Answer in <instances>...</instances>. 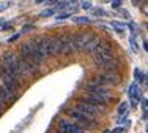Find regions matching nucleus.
Masks as SVG:
<instances>
[{
    "label": "nucleus",
    "mask_w": 148,
    "mask_h": 133,
    "mask_svg": "<svg viewBox=\"0 0 148 133\" xmlns=\"http://www.w3.org/2000/svg\"><path fill=\"white\" fill-rule=\"evenodd\" d=\"M91 54H93V62L98 68H103L109 60L114 59V55H112V46L103 40H101V43L95 48V51L91 52Z\"/></svg>",
    "instance_id": "obj_1"
},
{
    "label": "nucleus",
    "mask_w": 148,
    "mask_h": 133,
    "mask_svg": "<svg viewBox=\"0 0 148 133\" xmlns=\"http://www.w3.org/2000/svg\"><path fill=\"white\" fill-rule=\"evenodd\" d=\"M0 81H2L3 87L6 89V92H8L10 95L14 94V92H17V89H19V86H21L19 79H16L2 64H0Z\"/></svg>",
    "instance_id": "obj_2"
},
{
    "label": "nucleus",
    "mask_w": 148,
    "mask_h": 133,
    "mask_svg": "<svg viewBox=\"0 0 148 133\" xmlns=\"http://www.w3.org/2000/svg\"><path fill=\"white\" fill-rule=\"evenodd\" d=\"M0 64L5 66V68L8 70V71L11 73L16 79H19V81H21L22 73H21V70H19V62H17V57L13 54V52H3V54H2V62H0Z\"/></svg>",
    "instance_id": "obj_3"
},
{
    "label": "nucleus",
    "mask_w": 148,
    "mask_h": 133,
    "mask_svg": "<svg viewBox=\"0 0 148 133\" xmlns=\"http://www.w3.org/2000/svg\"><path fill=\"white\" fill-rule=\"evenodd\" d=\"M33 44L36 46V49L40 51V54L46 59L47 55H51V44H52V38L51 37H40V38H35Z\"/></svg>",
    "instance_id": "obj_4"
},
{
    "label": "nucleus",
    "mask_w": 148,
    "mask_h": 133,
    "mask_svg": "<svg viewBox=\"0 0 148 133\" xmlns=\"http://www.w3.org/2000/svg\"><path fill=\"white\" fill-rule=\"evenodd\" d=\"M74 109H76V111H80V113L87 114V116L96 119V114L101 111V108L95 106V105H91V103H87V101L79 100V101L76 103V106H74Z\"/></svg>",
    "instance_id": "obj_5"
},
{
    "label": "nucleus",
    "mask_w": 148,
    "mask_h": 133,
    "mask_svg": "<svg viewBox=\"0 0 148 133\" xmlns=\"http://www.w3.org/2000/svg\"><path fill=\"white\" fill-rule=\"evenodd\" d=\"M85 89L88 90V94H95V95L104 98L106 101H109L112 98V92L109 89H106V87H103V86H93V84H88Z\"/></svg>",
    "instance_id": "obj_6"
},
{
    "label": "nucleus",
    "mask_w": 148,
    "mask_h": 133,
    "mask_svg": "<svg viewBox=\"0 0 148 133\" xmlns=\"http://www.w3.org/2000/svg\"><path fill=\"white\" fill-rule=\"evenodd\" d=\"M95 35L90 33V32H80V33H76L74 35V46H76V49H80L82 51L84 48L88 44V41L93 38Z\"/></svg>",
    "instance_id": "obj_7"
},
{
    "label": "nucleus",
    "mask_w": 148,
    "mask_h": 133,
    "mask_svg": "<svg viewBox=\"0 0 148 133\" xmlns=\"http://www.w3.org/2000/svg\"><path fill=\"white\" fill-rule=\"evenodd\" d=\"M66 114H68L69 117L76 119V121L82 122L84 125H91L95 121H96L95 117H90V116H87V114L80 113V111H76V109H68V111H66Z\"/></svg>",
    "instance_id": "obj_8"
},
{
    "label": "nucleus",
    "mask_w": 148,
    "mask_h": 133,
    "mask_svg": "<svg viewBox=\"0 0 148 133\" xmlns=\"http://www.w3.org/2000/svg\"><path fill=\"white\" fill-rule=\"evenodd\" d=\"M62 54H71L76 49L74 46V35L68 33V35H62Z\"/></svg>",
    "instance_id": "obj_9"
},
{
    "label": "nucleus",
    "mask_w": 148,
    "mask_h": 133,
    "mask_svg": "<svg viewBox=\"0 0 148 133\" xmlns=\"http://www.w3.org/2000/svg\"><path fill=\"white\" fill-rule=\"evenodd\" d=\"M58 128H60V133H84L82 127L73 124V122H68V121H60Z\"/></svg>",
    "instance_id": "obj_10"
},
{
    "label": "nucleus",
    "mask_w": 148,
    "mask_h": 133,
    "mask_svg": "<svg viewBox=\"0 0 148 133\" xmlns=\"http://www.w3.org/2000/svg\"><path fill=\"white\" fill-rule=\"evenodd\" d=\"M79 100L87 101V103H91V105H95V106L101 108V109H106V106H107V101H106L104 98H101V97L95 95V94H87V95L80 97Z\"/></svg>",
    "instance_id": "obj_11"
},
{
    "label": "nucleus",
    "mask_w": 148,
    "mask_h": 133,
    "mask_svg": "<svg viewBox=\"0 0 148 133\" xmlns=\"http://www.w3.org/2000/svg\"><path fill=\"white\" fill-rule=\"evenodd\" d=\"M129 97H131V100H132L134 105H137L140 101V90H139L137 82L131 84V87H129Z\"/></svg>",
    "instance_id": "obj_12"
},
{
    "label": "nucleus",
    "mask_w": 148,
    "mask_h": 133,
    "mask_svg": "<svg viewBox=\"0 0 148 133\" xmlns=\"http://www.w3.org/2000/svg\"><path fill=\"white\" fill-rule=\"evenodd\" d=\"M99 43H101V38H96V37H93V38H91V40L88 41V44H87V46L84 48L82 51H84V52H93V51H95V48H96Z\"/></svg>",
    "instance_id": "obj_13"
},
{
    "label": "nucleus",
    "mask_w": 148,
    "mask_h": 133,
    "mask_svg": "<svg viewBox=\"0 0 148 133\" xmlns=\"http://www.w3.org/2000/svg\"><path fill=\"white\" fill-rule=\"evenodd\" d=\"M103 70H106V71H117L118 70V62L112 59V60H109L107 64L103 66Z\"/></svg>",
    "instance_id": "obj_14"
},
{
    "label": "nucleus",
    "mask_w": 148,
    "mask_h": 133,
    "mask_svg": "<svg viewBox=\"0 0 148 133\" xmlns=\"http://www.w3.org/2000/svg\"><path fill=\"white\" fill-rule=\"evenodd\" d=\"M0 100H2V101H10V100H11V95L6 92V89L3 87L2 81H0Z\"/></svg>",
    "instance_id": "obj_15"
},
{
    "label": "nucleus",
    "mask_w": 148,
    "mask_h": 133,
    "mask_svg": "<svg viewBox=\"0 0 148 133\" xmlns=\"http://www.w3.org/2000/svg\"><path fill=\"white\" fill-rule=\"evenodd\" d=\"M112 27H114L118 33H123V32H125V27L126 26L123 22H118V21H112Z\"/></svg>",
    "instance_id": "obj_16"
},
{
    "label": "nucleus",
    "mask_w": 148,
    "mask_h": 133,
    "mask_svg": "<svg viewBox=\"0 0 148 133\" xmlns=\"http://www.w3.org/2000/svg\"><path fill=\"white\" fill-rule=\"evenodd\" d=\"M128 108H129V105L126 103V101H121V103H120V106H118V114H120V116H123V114L126 116V113H128Z\"/></svg>",
    "instance_id": "obj_17"
},
{
    "label": "nucleus",
    "mask_w": 148,
    "mask_h": 133,
    "mask_svg": "<svg viewBox=\"0 0 148 133\" xmlns=\"http://www.w3.org/2000/svg\"><path fill=\"white\" fill-rule=\"evenodd\" d=\"M73 21L76 24H88L90 22V19L87 16H76V17H73Z\"/></svg>",
    "instance_id": "obj_18"
},
{
    "label": "nucleus",
    "mask_w": 148,
    "mask_h": 133,
    "mask_svg": "<svg viewBox=\"0 0 148 133\" xmlns=\"http://www.w3.org/2000/svg\"><path fill=\"white\" fill-rule=\"evenodd\" d=\"M55 10L57 8H47V10H44L43 13H41V17H49V16H52V15H55Z\"/></svg>",
    "instance_id": "obj_19"
},
{
    "label": "nucleus",
    "mask_w": 148,
    "mask_h": 133,
    "mask_svg": "<svg viewBox=\"0 0 148 133\" xmlns=\"http://www.w3.org/2000/svg\"><path fill=\"white\" fill-rule=\"evenodd\" d=\"M134 78H136V81H137V82H142L143 75H142V71H140L139 68H136V70H134Z\"/></svg>",
    "instance_id": "obj_20"
},
{
    "label": "nucleus",
    "mask_w": 148,
    "mask_h": 133,
    "mask_svg": "<svg viewBox=\"0 0 148 133\" xmlns=\"http://www.w3.org/2000/svg\"><path fill=\"white\" fill-rule=\"evenodd\" d=\"M129 43H131V48H132V51L134 52H139V44L136 43V40H134V37L129 38Z\"/></svg>",
    "instance_id": "obj_21"
},
{
    "label": "nucleus",
    "mask_w": 148,
    "mask_h": 133,
    "mask_svg": "<svg viewBox=\"0 0 148 133\" xmlns=\"http://www.w3.org/2000/svg\"><path fill=\"white\" fill-rule=\"evenodd\" d=\"M93 11H95V15H96V16H106V11L103 8H96V10H93Z\"/></svg>",
    "instance_id": "obj_22"
},
{
    "label": "nucleus",
    "mask_w": 148,
    "mask_h": 133,
    "mask_svg": "<svg viewBox=\"0 0 148 133\" xmlns=\"http://www.w3.org/2000/svg\"><path fill=\"white\" fill-rule=\"evenodd\" d=\"M66 17H69V13H60V15L55 17L57 21H62V19H66Z\"/></svg>",
    "instance_id": "obj_23"
},
{
    "label": "nucleus",
    "mask_w": 148,
    "mask_h": 133,
    "mask_svg": "<svg viewBox=\"0 0 148 133\" xmlns=\"http://www.w3.org/2000/svg\"><path fill=\"white\" fill-rule=\"evenodd\" d=\"M121 5V0H112V8H120Z\"/></svg>",
    "instance_id": "obj_24"
},
{
    "label": "nucleus",
    "mask_w": 148,
    "mask_h": 133,
    "mask_svg": "<svg viewBox=\"0 0 148 133\" xmlns=\"http://www.w3.org/2000/svg\"><path fill=\"white\" fill-rule=\"evenodd\" d=\"M19 37H21V33H14L13 37H10V38H8V41H10V43H13V41H16Z\"/></svg>",
    "instance_id": "obj_25"
},
{
    "label": "nucleus",
    "mask_w": 148,
    "mask_h": 133,
    "mask_svg": "<svg viewBox=\"0 0 148 133\" xmlns=\"http://www.w3.org/2000/svg\"><path fill=\"white\" fill-rule=\"evenodd\" d=\"M33 29H35V26H25V27L22 29V32L25 33V32H30V30H33Z\"/></svg>",
    "instance_id": "obj_26"
},
{
    "label": "nucleus",
    "mask_w": 148,
    "mask_h": 133,
    "mask_svg": "<svg viewBox=\"0 0 148 133\" xmlns=\"http://www.w3.org/2000/svg\"><path fill=\"white\" fill-rule=\"evenodd\" d=\"M82 8H84V10H90V8H91V3H90V2H84V3H82Z\"/></svg>",
    "instance_id": "obj_27"
},
{
    "label": "nucleus",
    "mask_w": 148,
    "mask_h": 133,
    "mask_svg": "<svg viewBox=\"0 0 148 133\" xmlns=\"http://www.w3.org/2000/svg\"><path fill=\"white\" fill-rule=\"evenodd\" d=\"M8 6H10V3H8V2H6V3H0V13H2L5 8H8Z\"/></svg>",
    "instance_id": "obj_28"
},
{
    "label": "nucleus",
    "mask_w": 148,
    "mask_h": 133,
    "mask_svg": "<svg viewBox=\"0 0 148 133\" xmlns=\"http://www.w3.org/2000/svg\"><path fill=\"white\" fill-rule=\"evenodd\" d=\"M123 132H125V128H121V127H117L112 130V133H123Z\"/></svg>",
    "instance_id": "obj_29"
},
{
    "label": "nucleus",
    "mask_w": 148,
    "mask_h": 133,
    "mask_svg": "<svg viewBox=\"0 0 148 133\" xmlns=\"http://www.w3.org/2000/svg\"><path fill=\"white\" fill-rule=\"evenodd\" d=\"M142 108H143V109H145V111H148V98L142 101Z\"/></svg>",
    "instance_id": "obj_30"
},
{
    "label": "nucleus",
    "mask_w": 148,
    "mask_h": 133,
    "mask_svg": "<svg viewBox=\"0 0 148 133\" xmlns=\"http://www.w3.org/2000/svg\"><path fill=\"white\" fill-rule=\"evenodd\" d=\"M121 16H123V17H126V19H129V17H131V16H129V13L126 11V10H123V11H121Z\"/></svg>",
    "instance_id": "obj_31"
},
{
    "label": "nucleus",
    "mask_w": 148,
    "mask_h": 133,
    "mask_svg": "<svg viewBox=\"0 0 148 133\" xmlns=\"http://www.w3.org/2000/svg\"><path fill=\"white\" fill-rule=\"evenodd\" d=\"M143 48H145V51L148 52V41H145V43H143Z\"/></svg>",
    "instance_id": "obj_32"
},
{
    "label": "nucleus",
    "mask_w": 148,
    "mask_h": 133,
    "mask_svg": "<svg viewBox=\"0 0 148 133\" xmlns=\"http://www.w3.org/2000/svg\"><path fill=\"white\" fill-rule=\"evenodd\" d=\"M43 2H47V0H36V3H43Z\"/></svg>",
    "instance_id": "obj_33"
},
{
    "label": "nucleus",
    "mask_w": 148,
    "mask_h": 133,
    "mask_svg": "<svg viewBox=\"0 0 148 133\" xmlns=\"http://www.w3.org/2000/svg\"><path fill=\"white\" fill-rule=\"evenodd\" d=\"M2 103H3V101H2V100H0V111H2Z\"/></svg>",
    "instance_id": "obj_34"
},
{
    "label": "nucleus",
    "mask_w": 148,
    "mask_h": 133,
    "mask_svg": "<svg viewBox=\"0 0 148 133\" xmlns=\"http://www.w3.org/2000/svg\"><path fill=\"white\" fill-rule=\"evenodd\" d=\"M145 11H147V13H148V5H147V6H145Z\"/></svg>",
    "instance_id": "obj_35"
},
{
    "label": "nucleus",
    "mask_w": 148,
    "mask_h": 133,
    "mask_svg": "<svg viewBox=\"0 0 148 133\" xmlns=\"http://www.w3.org/2000/svg\"><path fill=\"white\" fill-rule=\"evenodd\" d=\"M147 133H148V125H147Z\"/></svg>",
    "instance_id": "obj_36"
},
{
    "label": "nucleus",
    "mask_w": 148,
    "mask_h": 133,
    "mask_svg": "<svg viewBox=\"0 0 148 133\" xmlns=\"http://www.w3.org/2000/svg\"><path fill=\"white\" fill-rule=\"evenodd\" d=\"M57 133H60V132H57Z\"/></svg>",
    "instance_id": "obj_37"
}]
</instances>
